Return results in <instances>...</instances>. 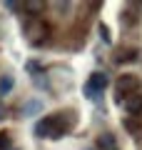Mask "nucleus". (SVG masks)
Here are the masks:
<instances>
[{"label": "nucleus", "instance_id": "obj_1", "mask_svg": "<svg viewBox=\"0 0 142 150\" xmlns=\"http://www.w3.org/2000/svg\"><path fill=\"white\" fill-rule=\"evenodd\" d=\"M25 35H27V43L42 45V43H47V38H50V25H47L42 18H32L25 25Z\"/></svg>", "mask_w": 142, "mask_h": 150}, {"label": "nucleus", "instance_id": "obj_2", "mask_svg": "<svg viewBox=\"0 0 142 150\" xmlns=\"http://www.w3.org/2000/svg\"><path fill=\"white\" fill-rule=\"evenodd\" d=\"M115 90H117V100H122V98H130L132 93H140V78L132 73H125L120 75L115 80Z\"/></svg>", "mask_w": 142, "mask_h": 150}, {"label": "nucleus", "instance_id": "obj_3", "mask_svg": "<svg viewBox=\"0 0 142 150\" xmlns=\"http://www.w3.org/2000/svg\"><path fill=\"white\" fill-rule=\"evenodd\" d=\"M75 123V115L72 112H58V115H50V125H53V133L50 138H63Z\"/></svg>", "mask_w": 142, "mask_h": 150}, {"label": "nucleus", "instance_id": "obj_4", "mask_svg": "<svg viewBox=\"0 0 142 150\" xmlns=\"http://www.w3.org/2000/svg\"><path fill=\"white\" fill-rule=\"evenodd\" d=\"M105 88H107V75L105 73H92V78L85 83V95L87 98H97Z\"/></svg>", "mask_w": 142, "mask_h": 150}, {"label": "nucleus", "instance_id": "obj_5", "mask_svg": "<svg viewBox=\"0 0 142 150\" xmlns=\"http://www.w3.org/2000/svg\"><path fill=\"white\" fill-rule=\"evenodd\" d=\"M125 110L132 118H140L142 115V93H132L130 98H125Z\"/></svg>", "mask_w": 142, "mask_h": 150}, {"label": "nucleus", "instance_id": "obj_6", "mask_svg": "<svg viewBox=\"0 0 142 150\" xmlns=\"http://www.w3.org/2000/svg\"><path fill=\"white\" fill-rule=\"evenodd\" d=\"M50 133H53V125H50V115L35 123V135H37V138H50Z\"/></svg>", "mask_w": 142, "mask_h": 150}, {"label": "nucleus", "instance_id": "obj_7", "mask_svg": "<svg viewBox=\"0 0 142 150\" xmlns=\"http://www.w3.org/2000/svg\"><path fill=\"white\" fill-rule=\"evenodd\" d=\"M97 148L100 150H117V140L112 138L110 133H102L100 138H97Z\"/></svg>", "mask_w": 142, "mask_h": 150}, {"label": "nucleus", "instance_id": "obj_8", "mask_svg": "<svg viewBox=\"0 0 142 150\" xmlns=\"http://www.w3.org/2000/svg\"><path fill=\"white\" fill-rule=\"evenodd\" d=\"M42 110V103L40 100H27L22 105V115H32V112H40Z\"/></svg>", "mask_w": 142, "mask_h": 150}, {"label": "nucleus", "instance_id": "obj_9", "mask_svg": "<svg viewBox=\"0 0 142 150\" xmlns=\"http://www.w3.org/2000/svg\"><path fill=\"white\" fill-rule=\"evenodd\" d=\"M13 88V75H3L0 78V95H8Z\"/></svg>", "mask_w": 142, "mask_h": 150}, {"label": "nucleus", "instance_id": "obj_10", "mask_svg": "<svg viewBox=\"0 0 142 150\" xmlns=\"http://www.w3.org/2000/svg\"><path fill=\"white\" fill-rule=\"evenodd\" d=\"M135 58H137V50L127 48V50H122V53L117 55V63H130V60H135Z\"/></svg>", "mask_w": 142, "mask_h": 150}, {"label": "nucleus", "instance_id": "obj_11", "mask_svg": "<svg viewBox=\"0 0 142 150\" xmlns=\"http://www.w3.org/2000/svg\"><path fill=\"white\" fill-rule=\"evenodd\" d=\"M10 148V133H0V150Z\"/></svg>", "mask_w": 142, "mask_h": 150}, {"label": "nucleus", "instance_id": "obj_12", "mask_svg": "<svg viewBox=\"0 0 142 150\" xmlns=\"http://www.w3.org/2000/svg\"><path fill=\"white\" fill-rule=\"evenodd\" d=\"M25 10H42V3H25Z\"/></svg>", "mask_w": 142, "mask_h": 150}, {"label": "nucleus", "instance_id": "obj_13", "mask_svg": "<svg viewBox=\"0 0 142 150\" xmlns=\"http://www.w3.org/2000/svg\"><path fill=\"white\" fill-rule=\"evenodd\" d=\"M100 33H102V40L110 43V35H107V28H105V25H100Z\"/></svg>", "mask_w": 142, "mask_h": 150}, {"label": "nucleus", "instance_id": "obj_14", "mask_svg": "<svg viewBox=\"0 0 142 150\" xmlns=\"http://www.w3.org/2000/svg\"><path fill=\"white\" fill-rule=\"evenodd\" d=\"M5 118V105H3V103H0V120Z\"/></svg>", "mask_w": 142, "mask_h": 150}]
</instances>
